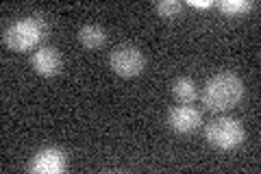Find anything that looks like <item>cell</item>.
I'll return each instance as SVG.
<instances>
[{
    "mask_svg": "<svg viewBox=\"0 0 261 174\" xmlns=\"http://www.w3.org/2000/svg\"><path fill=\"white\" fill-rule=\"evenodd\" d=\"M218 9L226 15H240L248 13L252 9V3H248V0H222V3H218Z\"/></svg>",
    "mask_w": 261,
    "mask_h": 174,
    "instance_id": "cell-10",
    "label": "cell"
},
{
    "mask_svg": "<svg viewBox=\"0 0 261 174\" xmlns=\"http://www.w3.org/2000/svg\"><path fill=\"white\" fill-rule=\"evenodd\" d=\"M105 39H107V35H105V31L100 27H96V24H85V27H81L79 31V41L83 44L85 48H100L105 44Z\"/></svg>",
    "mask_w": 261,
    "mask_h": 174,
    "instance_id": "cell-9",
    "label": "cell"
},
{
    "mask_svg": "<svg viewBox=\"0 0 261 174\" xmlns=\"http://www.w3.org/2000/svg\"><path fill=\"white\" fill-rule=\"evenodd\" d=\"M31 65H33V70H35L39 77H57V74L61 72V55L55 51V48L50 46H42V48H37L35 53H33L31 57Z\"/></svg>",
    "mask_w": 261,
    "mask_h": 174,
    "instance_id": "cell-6",
    "label": "cell"
},
{
    "mask_svg": "<svg viewBox=\"0 0 261 174\" xmlns=\"http://www.w3.org/2000/svg\"><path fill=\"white\" fill-rule=\"evenodd\" d=\"M178 11H181V3L178 0H159L157 3V13L166 20H172L174 15H178Z\"/></svg>",
    "mask_w": 261,
    "mask_h": 174,
    "instance_id": "cell-11",
    "label": "cell"
},
{
    "mask_svg": "<svg viewBox=\"0 0 261 174\" xmlns=\"http://www.w3.org/2000/svg\"><path fill=\"white\" fill-rule=\"evenodd\" d=\"M200 122H202L200 111L190 105H178L174 109H170V113H168V127L172 129L174 133H181V135L198 131Z\"/></svg>",
    "mask_w": 261,
    "mask_h": 174,
    "instance_id": "cell-5",
    "label": "cell"
},
{
    "mask_svg": "<svg viewBox=\"0 0 261 174\" xmlns=\"http://www.w3.org/2000/svg\"><path fill=\"white\" fill-rule=\"evenodd\" d=\"M172 94H174V98H176V101L181 103V105H190V103H194L196 98H198V87H196V83H194L192 79L181 77V79L174 81Z\"/></svg>",
    "mask_w": 261,
    "mask_h": 174,
    "instance_id": "cell-8",
    "label": "cell"
},
{
    "mask_svg": "<svg viewBox=\"0 0 261 174\" xmlns=\"http://www.w3.org/2000/svg\"><path fill=\"white\" fill-rule=\"evenodd\" d=\"M144 55L135 46H118L109 57L111 70L122 79H133L140 77L144 70Z\"/></svg>",
    "mask_w": 261,
    "mask_h": 174,
    "instance_id": "cell-4",
    "label": "cell"
},
{
    "mask_svg": "<svg viewBox=\"0 0 261 174\" xmlns=\"http://www.w3.org/2000/svg\"><path fill=\"white\" fill-rule=\"evenodd\" d=\"M190 7H196V9H209V7H214L211 0H190Z\"/></svg>",
    "mask_w": 261,
    "mask_h": 174,
    "instance_id": "cell-12",
    "label": "cell"
},
{
    "mask_svg": "<svg viewBox=\"0 0 261 174\" xmlns=\"http://www.w3.org/2000/svg\"><path fill=\"white\" fill-rule=\"evenodd\" d=\"M46 37V24L39 18H24L13 22L9 29H5L3 41L7 48L15 53H27L33 51L39 41Z\"/></svg>",
    "mask_w": 261,
    "mask_h": 174,
    "instance_id": "cell-2",
    "label": "cell"
},
{
    "mask_svg": "<svg viewBox=\"0 0 261 174\" xmlns=\"http://www.w3.org/2000/svg\"><path fill=\"white\" fill-rule=\"evenodd\" d=\"M244 83L238 74L220 72L205 83L202 89V105L209 111H228L242 101Z\"/></svg>",
    "mask_w": 261,
    "mask_h": 174,
    "instance_id": "cell-1",
    "label": "cell"
},
{
    "mask_svg": "<svg viewBox=\"0 0 261 174\" xmlns=\"http://www.w3.org/2000/svg\"><path fill=\"white\" fill-rule=\"evenodd\" d=\"M205 137L218 151H233L244 142V127L233 118H218L207 124Z\"/></svg>",
    "mask_w": 261,
    "mask_h": 174,
    "instance_id": "cell-3",
    "label": "cell"
},
{
    "mask_svg": "<svg viewBox=\"0 0 261 174\" xmlns=\"http://www.w3.org/2000/svg\"><path fill=\"white\" fill-rule=\"evenodd\" d=\"M29 170L35 174H59L65 170V155L57 148H44L33 157Z\"/></svg>",
    "mask_w": 261,
    "mask_h": 174,
    "instance_id": "cell-7",
    "label": "cell"
}]
</instances>
